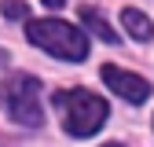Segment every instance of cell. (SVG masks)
Instances as JSON below:
<instances>
[{
	"label": "cell",
	"mask_w": 154,
	"mask_h": 147,
	"mask_svg": "<svg viewBox=\"0 0 154 147\" xmlns=\"http://www.w3.org/2000/svg\"><path fill=\"white\" fill-rule=\"evenodd\" d=\"M103 81L110 85V92H118V96L128 99V103H143V99L150 96V81H143L140 74L121 70V66H114V63L103 66Z\"/></svg>",
	"instance_id": "277c9868"
},
{
	"label": "cell",
	"mask_w": 154,
	"mask_h": 147,
	"mask_svg": "<svg viewBox=\"0 0 154 147\" xmlns=\"http://www.w3.org/2000/svg\"><path fill=\"white\" fill-rule=\"evenodd\" d=\"M121 26L136 37V41H150L154 37V26H150V18L143 15V11H136V8H125L121 11Z\"/></svg>",
	"instance_id": "5b68a950"
},
{
	"label": "cell",
	"mask_w": 154,
	"mask_h": 147,
	"mask_svg": "<svg viewBox=\"0 0 154 147\" xmlns=\"http://www.w3.org/2000/svg\"><path fill=\"white\" fill-rule=\"evenodd\" d=\"M4 63H8V52H0V66H4Z\"/></svg>",
	"instance_id": "9c48e42d"
},
{
	"label": "cell",
	"mask_w": 154,
	"mask_h": 147,
	"mask_svg": "<svg viewBox=\"0 0 154 147\" xmlns=\"http://www.w3.org/2000/svg\"><path fill=\"white\" fill-rule=\"evenodd\" d=\"M26 37H29V44L44 48L48 55L66 59V63H81L88 55V37L70 22H59V18H37V22H29Z\"/></svg>",
	"instance_id": "7a4b0ae2"
},
{
	"label": "cell",
	"mask_w": 154,
	"mask_h": 147,
	"mask_svg": "<svg viewBox=\"0 0 154 147\" xmlns=\"http://www.w3.org/2000/svg\"><path fill=\"white\" fill-rule=\"evenodd\" d=\"M55 107H59L63 129L70 136H92L106 121V103L88 88H59L55 92Z\"/></svg>",
	"instance_id": "6da1fadb"
},
{
	"label": "cell",
	"mask_w": 154,
	"mask_h": 147,
	"mask_svg": "<svg viewBox=\"0 0 154 147\" xmlns=\"http://www.w3.org/2000/svg\"><path fill=\"white\" fill-rule=\"evenodd\" d=\"M106 147H121V143H106Z\"/></svg>",
	"instance_id": "30bf717a"
},
{
	"label": "cell",
	"mask_w": 154,
	"mask_h": 147,
	"mask_svg": "<svg viewBox=\"0 0 154 147\" xmlns=\"http://www.w3.org/2000/svg\"><path fill=\"white\" fill-rule=\"evenodd\" d=\"M0 103L11 114V121L26 129H41L44 110H41V81L33 74H11L0 81Z\"/></svg>",
	"instance_id": "3957f363"
},
{
	"label": "cell",
	"mask_w": 154,
	"mask_h": 147,
	"mask_svg": "<svg viewBox=\"0 0 154 147\" xmlns=\"http://www.w3.org/2000/svg\"><path fill=\"white\" fill-rule=\"evenodd\" d=\"M0 11H4V18H26V15H29V8L22 4V0H4Z\"/></svg>",
	"instance_id": "52a82bcc"
},
{
	"label": "cell",
	"mask_w": 154,
	"mask_h": 147,
	"mask_svg": "<svg viewBox=\"0 0 154 147\" xmlns=\"http://www.w3.org/2000/svg\"><path fill=\"white\" fill-rule=\"evenodd\" d=\"M41 4H44V8H63L66 0H41Z\"/></svg>",
	"instance_id": "ba28073f"
},
{
	"label": "cell",
	"mask_w": 154,
	"mask_h": 147,
	"mask_svg": "<svg viewBox=\"0 0 154 147\" xmlns=\"http://www.w3.org/2000/svg\"><path fill=\"white\" fill-rule=\"evenodd\" d=\"M81 22L95 33V37H99V41H106V44H118V33H114L106 22H103V15L99 11H92V8H81Z\"/></svg>",
	"instance_id": "8992f818"
}]
</instances>
